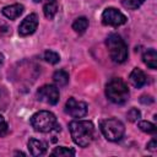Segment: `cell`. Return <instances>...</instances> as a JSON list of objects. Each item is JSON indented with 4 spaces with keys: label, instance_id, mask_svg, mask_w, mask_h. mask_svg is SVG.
Wrapping results in <instances>:
<instances>
[{
    "label": "cell",
    "instance_id": "obj_1",
    "mask_svg": "<svg viewBox=\"0 0 157 157\" xmlns=\"http://www.w3.org/2000/svg\"><path fill=\"white\" fill-rule=\"evenodd\" d=\"M69 130H70L72 141L81 147H87L93 141L94 126H93L92 121L72 120L69 124Z\"/></svg>",
    "mask_w": 157,
    "mask_h": 157
},
{
    "label": "cell",
    "instance_id": "obj_2",
    "mask_svg": "<svg viewBox=\"0 0 157 157\" xmlns=\"http://www.w3.org/2000/svg\"><path fill=\"white\" fill-rule=\"evenodd\" d=\"M105 45L108 48L110 59L114 63L121 64L128 59V45L124 42V39L121 38V36L117 34V33H112L107 37L105 39Z\"/></svg>",
    "mask_w": 157,
    "mask_h": 157
},
{
    "label": "cell",
    "instance_id": "obj_3",
    "mask_svg": "<svg viewBox=\"0 0 157 157\" xmlns=\"http://www.w3.org/2000/svg\"><path fill=\"white\" fill-rule=\"evenodd\" d=\"M129 94L130 93L126 83L119 77L112 78L105 85V96L115 104H124L129 99Z\"/></svg>",
    "mask_w": 157,
    "mask_h": 157
},
{
    "label": "cell",
    "instance_id": "obj_4",
    "mask_svg": "<svg viewBox=\"0 0 157 157\" xmlns=\"http://www.w3.org/2000/svg\"><path fill=\"white\" fill-rule=\"evenodd\" d=\"M31 125L36 131L39 132H49L58 128L56 118L52 112L39 110L31 118Z\"/></svg>",
    "mask_w": 157,
    "mask_h": 157
},
{
    "label": "cell",
    "instance_id": "obj_5",
    "mask_svg": "<svg viewBox=\"0 0 157 157\" xmlns=\"http://www.w3.org/2000/svg\"><path fill=\"white\" fill-rule=\"evenodd\" d=\"M99 128H101V131L104 135V137L112 142H117V141L121 140V137L124 136V132H125L124 124L120 120L114 119V118L102 120L99 123Z\"/></svg>",
    "mask_w": 157,
    "mask_h": 157
},
{
    "label": "cell",
    "instance_id": "obj_6",
    "mask_svg": "<svg viewBox=\"0 0 157 157\" xmlns=\"http://www.w3.org/2000/svg\"><path fill=\"white\" fill-rule=\"evenodd\" d=\"M128 21L126 16L114 7H107L102 13V23L105 26L119 27Z\"/></svg>",
    "mask_w": 157,
    "mask_h": 157
},
{
    "label": "cell",
    "instance_id": "obj_7",
    "mask_svg": "<svg viewBox=\"0 0 157 157\" xmlns=\"http://www.w3.org/2000/svg\"><path fill=\"white\" fill-rule=\"evenodd\" d=\"M59 90L54 85H44L37 91V99L52 105L59 102Z\"/></svg>",
    "mask_w": 157,
    "mask_h": 157
},
{
    "label": "cell",
    "instance_id": "obj_8",
    "mask_svg": "<svg viewBox=\"0 0 157 157\" xmlns=\"http://www.w3.org/2000/svg\"><path fill=\"white\" fill-rule=\"evenodd\" d=\"M65 113L72 118H82L87 114V104L85 102L77 101L74 97H70L65 104Z\"/></svg>",
    "mask_w": 157,
    "mask_h": 157
},
{
    "label": "cell",
    "instance_id": "obj_9",
    "mask_svg": "<svg viewBox=\"0 0 157 157\" xmlns=\"http://www.w3.org/2000/svg\"><path fill=\"white\" fill-rule=\"evenodd\" d=\"M38 27V16L36 13H29L18 26V34L22 37L34 33Z\"/></svg>",
    "mask_w": 157,
    "mask_h": 157
},
{
    "label": "cell",
    "instance_id": "obj_10",
    "mask_svg": "<svg viewBox=\"0 0 157 157\" xmlns=\"http://www.w3.org/2000/svg\"><path fill=\"white\" fill-rule=\"evenodd\" d=\"M129 81H130V83H131L135 88H140V87H142V86L147 82V77H146V75L144 74L142 70L135 67V69L131 71L130 76H129Z\"/></svg>",
    "mask_w": 157,
    "mask_h": 157
},
{
    "label": "cell",
    "instance_id": "obj_11",
    "mask_svg": "<svg viewBox=\"0 0 157 157\" xmlns=\"http://www.w3.org/2000/svg\"><path fill=\"white\" fill-rule=\"evenodd\" d=\"M27 147L32 156H42L47 151V145L43 141L37 140V139H29Z\"/></svg>",
    "mask_w": 157,
    "mask_h": 157
},
{
    "label": "cell",
    "instance_id": "obj_12",
    "mask_svg": "<svg viewBox=\"0 0 157 157\" xmlns=\"http://www.w3.org/2000/svg\"><path fill=\"white\" fill-rule=\"evenodd\" d=\"M23 10H25L23 5H21V4H13V5L5 6V7L2 9V15L6 16L7 18H10V20H15V18H17L18 16L22 15Z\"/></svg>",
    "mask_w": 157,
    "mask_h": 157
},
{
    "label": "cell",
    "instance_id": "obj_13",
    "mask_svg": "<svg viewBox=\"0 0 157 157\" xmlns=\"http://www.w3.org/2000/svg\"><path fill=\"white\" fill-rule=\"evenodd\" d=\"M142 60L150 69L155 70L157 67V53H156V50L152 48L145 50L142 54Z\"/></svg>",
    "mask_w": 157,
    "mask_h": 157
},
{
    "label": "cell",
    "instance_id": "obj_14",
    "mask_svg": "<svg viewBox=\"0 0 157 157\" xmlns=\"http://www.w3.org/2000/svg\"><path fill=\"white\" fill-rule=\"evenodd\" d=\"M43 12L48 20L54 18V16L58 12V0H45V4L43 6Z\"/></svg>",
    "mask_w": 157,
    "mask_h": 157
},
{
    "label": "cell",
    "instance_id": "obj_15",
    "mask_svg": "<svg viewBox=\"0 0 157 157\" xmlns=\"http://www.w3.org/2000/svg\"><path fill=\"white\" fill-rule=\"evenodd\" d=\"M87 27H88V20H87L86 17H83V16L76 18L75 22L72 23V29H74L76 33H78V34L85 33L86 29H87Z\"/></svg>",
    "mask_w": 157,
    "mask_h": 157
},
{
    "label": "cell",
    "instance_id": "obj_16",
    "mask_svg": "<svg viewBox=\"0 0 157 157\" xmlns=\"http://www.w3.org/2000/svg\"><path fill=\"white\" fill-rule=\"evenodd\" d=\"M53 80L58 86H65L69 82V74L65 70H58L54 72Z\"/></svg>",
    "mask_w": 157,
    "mask_h": 157
},
{
    "label": "cell",
    "instance_id": "obj_17",
    "mask_svg": "<svg viewBox=\"0 0 157 157\" xmlns=\"http://www.w3.org/2000/svg\"><path fill=\"white\" fill-rule=\"evenodd\" d=\"M52 156H75V151L72 148H69V147H65V146H59L56 148H54L50 153Z\"/></svg>",
    "mask_w": 157,
    "mask_h": 157
},
{
    "label": "cell",
    "instance_id": "obj_18",
    "mask_svg": "<svg viewBox=\"0 0 157 157\" xmlns=\"http://www.w3.org/2000/svg\"><path fill=\"white\" fill-rule=\"evenodd\" d=\"M139 129L144 132H147V134H155L156 132V125L152 124L151 121H147V120H142V121H139L137 124Z\"/></svg>",
    "mask_w": 157,
    "mask_h": 157
},
{
    "label": "cell",
    "instance_id": "obj_19",
    "mask_svg": "<svg viewBox=\"0 0 157 157\" xmlns=\"http://www.w3.org/2000/svg\"><path fill=\"white\" fill-rule=\"evenodd\" d=\"M44 60L48 61L49 64H58L60 61V55L56 53V52H53V50H47L44 53Z\"/></svg>",
    "mask_w": 157,
    "mask_h": 157
},
{
    "label": "cell",
    "instance_id": "obj_20",
    "mask_svg": "<svg viewBox=\"0 0 157 157\" xmlns=\"http://www.w3.org/2000/svg\"><path fill=\"white\" fill-rule=\"evenodd\" d=\"M144 2H145V0H123L121 1L123 6L126 7V9H130V10L139 9Z\"/></svg>",
    "mask_w": 157,
    "mask_h": 157
},
{
    "label": "cell",
    "instance_id": "obj_21",
    "mask_svg": "<svg viewBox=\"0 0 157 157\" xmlns=\"http://www.w3.org/2000/svg\"><path fill=\"white\" fill-rule=\"evenodd\" d=\"M126 117H128V119H129L130 121H137V120L141 118V113H140L139 109H136V108H131V109L128 112Z\"/></svg>",
    "mask_w": 157,
    "mask_h": 157
},
{
    "label": "cell",
    "instance_id": "obj_22",
    "mask_svg": "<svg viewBox=\"0 0 157 157\" xmlns=\"http://www.w3.org/2000/svg\"><path fill=\"white\" fill-rule=\"evenodd\" d=\"M7 129H9L7 123H6V120L4 119V117L0 114V137L4 136V135L7 132Z\"/></svg>",
    "mask_w": 157,
    "mask_h": 157
},
{
    "label": "cell",
    "instance_id": "obj_23",
    "mask_svg": "<svg viewBox=\"0 0 157 157\" xmlns=\"http://www.w3.org/2000/svg\"><path fill=\"white\" fill-rule=\"evenodd\" d=\"M140 101H141L142 103H152V102H153V99H152L151 96H142Z\"/></svg>",
    "mask_w": 157,
    "mask_h": 157
},
{
    "label": "cell",
    "instance_id": "obj_24",
    "mask_svg": "<svg viewBox=\"0 0 157 157\" xmlns=\"http://www.w3.org/2000/svg\"><path fill=\"white\" fill-rule=\"evenodd\" d=\"M147 148L151 151H156V140H152L147 144Z\"/></svg>",
    "mask_w": 157,
    "mask_h": 157
},
{
    "label": "cell",
    "instance_id": "obj_25",
    "mask_svg": "<svg viewBox=\"0 0 157 157\" xmlns=\"http://www.w3.org/2000/svg\"><path fill=\"white\" fill-rule=\"evenodd\" d=\"M2 64H4V55L0 53V67L2 66Z\"/></svg>",
    "mask_w": 157,
    "mask_h": 157
},
{
    "label": "cell",
    "instance_id": "obj_26",
    "mask_svg": "<svg viewBox=\"0 0 157 157\" xmlns=\"http://www.w3.org/2000/svg\"><path fill=\"white\" fill-rule=\"evenodd\" d=\"M34 2H40V1H43V0H33Z\"/></svg>",
    "mask_w": 157,
    "mask_h": 157
}]
</instances>
